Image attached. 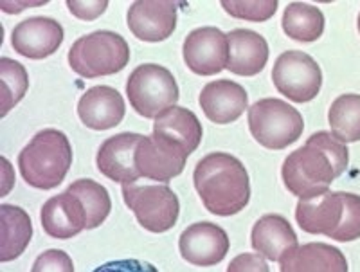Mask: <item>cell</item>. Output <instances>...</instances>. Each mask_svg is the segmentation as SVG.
I'll list each match as a JSON object with an SVG mask.
<instances>
[{
    "mask_svg": "<svg viewBox=\"0 0 360 272\" xmlns=\"http://www.w3.org/2000/svg\"><path fill=\"white\" fill-rule=\"evenodd\" d=\"M348 162L346 143L323 130L308 137L303 148L285 159L281 177L287 190L297 198L317 197L330 190L332 182L346 171Z\"/></svg>",
    "mask_w": 360,
    "mask_h": 272,
    "instance_id": "6da1fadb",
    "label": "cell"
},
{
    "mask_svg": "<svg viewBox=\"0 0 360 272\" xmlns=\"http://www.w3.org/2000/svg\"><path fill=\"white\" fill-rule=\"evenodd\" d=\"M193 182L205 209L218 216L240 213L250 200L249 174L242 161L229 153L214 152L200 159Z\"/></svg>",
    "mask_w": 360,
    "mask_h": 272,
    "instance_id": "7a4b0ae2",
    "label": "cell"
},
{
    "mask_svg": "<svg viewBox=\"0 0 360 272\" xmlns=\"http://www.w3.org/2000/svg\"><path fill=\"white\" fill-rule=\"evenodd\" d=\"M72 166V146L60 130L38 132L18 155V168L29 186L37 190H54L62 184Z\"/></svg>",
    "mask_w": 360,
    "mask_h": 272,
    "instance_id": "3957f363",
    "label": "cell"
},
{
    "mask_svg": "<svg viewBox=\"0 0 360 272\" xmlns=\"http://www.w3.org/2000/svg\"><path fill=\"white\" fill-rule=\"evenodd\" d=\"M130 62V47L114 31H96L78 38L69 51V65L83 78H101L121 72Z\"/></svg>",
    "mask_w": 360,
    "mask_h": 272,
    "instance_id": "277c9868",
    "label": "cell"
},
{
    "mask_svg": "<svg viewBox=\"0 0 360 272\" xmlns=\"http://www.w3.org/2000/svg\"><path fill=\"white\" fill-rule=\"evenodd\" d=\"M249 130L265 148L285 150L303 136L304 121L287 101L265 98L249 108Z\"/></svg>",
    "mask_w": 360,
    "mask_h": 272,
    "instance_id": "5b68a950",
    "label": "cell"
},
{
    "mask_svg": "<svg viewBox=\"0 0 360 272\" xmlns=\"http://www.w3.org/2000/svg\"><path fill=\"white\" fill-rule=\"evenodd\" d=\"M127 96L139 116L155 119L159 114L175 107L179 101V85L166 67L144 63L130 75L127 82Z\"/></svg>",
    "mask_w": 360,
    "mask_h": 272,
    "instance_id": "8992f818",
    "label": "cell"
},
{
    "mask_svg": "<svg viewBox=\"0 0 360 272\" xmlns=\"http://www.w3.org/2000/svg\"><path fill=\"white\" fill-rule=\"evenodd\" d=\"M123 198L137 222L150 233L169 231L179 220V197L168 184H123Z\"/></svg>",
    "mask_w": 360,
    "mask_h": 272,
    "instance_id": "52a82bcc",
    "label": "cell"
},
{
    "mask_svg": "<svg viewBox=\"0 0 360 272\" xmlns=\"http://www.w3.org/2000/svg\"><path fill=\"white\" fill-rule=\"evenodd\" d=\"M272 82L279 94L290 101L308 103L321 92L323 72L310 54L303 51H287L276 60Z\"/></svg>",
    "mask_w": 360,
    "mask_h": 272,
    "instance_id": "ba28073f",
    "label": "cell"
},
{
    "mask_svg": "<svg viewBox=\"0 0 360 272\" xmlns=\"http://www.w3.org/2000/svg\"><path fill=\"white\" fill-rule=\"evenodd\" d=\"M188 153L168 139L152 134L143 136L135 152V166L141 177L168 184L173 177L184 171Z\"/></svg>",
    "mask_w": 360,
    "mask_h": 272,
    "instance_id": "9c48e42d",
    "label": "cell"
},
{
    "mask_svg": "<svg viewBox=\"0 0 360 272\" xmlns=\"http://www.w3.org/2000/svg\"><path fill=\"white\" fill-rule=\"evenodd\" d=\"M184 62L191 72L198 76H214L227 69L229 44L227 34L218 27H198L186 37Z\"/></svg>",
    "mask_w": 360,
    "mask_h": 272,
    "instance_id": "30bf717a",
    "label": "cell"
},
{
    "mask_svg": "<svg viewBox=\"0 0 360 272\" xmlns=\"http://www.w3.org/2000/svg\"><path fill=\"white\" fill-rule=\"evenodd\" d=\"M229 236L220 226L211 222L193 224L179 240V251L188 264L213 267L229 252Z\"/></svg>",
    "mask_w": 360,
    "mask_h": 272,
    "instance_id": "8fae6325",
    "label": "cell"
},
{
    "mask_svg": "<svg viewBox=\"0 0 360 272\" xmlns=\"http://www.w3.org/2000/svg\"><path fill=\"white\" fill-rule=\"evenodd\" d=\"M128 30L143 41H162L176 27V4L172 0H137L128 9Z\"/></svg>",
    "mask_w": 360,
    "mask_h": 272,
    "instance_id": "7c38bea8",
    "label": "cell"
},
{
    "mask_svg": "<svg viewBox=\"0 0 360 272\" xmlns=\"http://www.w3.org/2000/svg\"><path fill=\"white\" fill-rule=\"evenodd\" d=\"M63 27L49 17H33L13 30L11 46L20 56L29 60H44L60 49Z\"/></svg>",
    "mask_w": 360,
    "mask_h": 272,
    "instance_id": "4fadbf2b",
    "label": "cell"
},
{
    "mask_svg": "<svg viewBox=\"0 0 360 272\" xmlns=\"http://www.w3.org/2000/svg\"><path fill=\"white\" fill-rule=\"evenodd\" d=\"M141 134L123 132L108 137L98 150L96 164L107 179L121 184H130L141 179L139 169L135 166V152L139 146Z\"/></svg>",
    "mask_w": 360,
    "mask_h": 272,
    "instance_id": "5bb4252c",
    "label": "cell"
},
{
    "mask_svg": "<svg viewBox=\"0 0 360 272\" xmlns=\"http://www.w3.org/2000/svg\"><path fill=\"white\" fill-rule=\"evenodd\" d=\"M198 103L209 121L217 124H229L249 108V96L240 83L217 79L202 89Z\"/></svg>",
    "mask_w": 360,
    "mask_h": 272,
    "instance_id": "9a60e30c",
    "label": "cell"
},
{
    "mask_svg": "<svg viewBox=\"0 0 360 272\" xmlns=\"http://www.w3.org/2000/svg\"><path fill=\"white\" fill-rule=\"evenodd\" d=\"M41 227L56 240H69L86 229V213L82 200L69 190L49 198L41 207Z\"/></svg>",
    "mask_w": 360,
    "mask_h": 272,
    "instance_id": "2e32d148",
    "label": "cell"
},
{
    "mask_svg": "<svg viewBox=\"0 0 360 272\" xmlns=\"http://www.w3.org/2000/svg\"><path fill=\"white\" fill-rule=\"evenodd\" d=\"M342 191H326L317 197L299 198L295 220L304 233L326 235L330 238L342 220Z\"/></svg>",
    "mask_w": 360,
    "mask_h": 272,
    "instance_id": "e0dca14e",
    "label": "cell"
},
{
    "mask_svg": "<svg viewBox=\"0 0 360 272\" xmlns=\"http://www.w3.org/2000/svg\"><path fill=\"white\" fill-rule=\"evenodd\" d=\"M124 114L127 107L123 96L107 85L89 89L79 98L78 116L82 123L92 130H110L124 119Z\"/></svg>",
    "mask_w": 360,
    "mask_h": 272,
    "instance_id": "ac0fdd59",
    "label": "cell"
},
{
    "mask_svg": "<svg viewBox=\"0 0 360 272\" xmlns=\"http://www.w3.org/2000/svg\"><path fill=\"white\" fill-rule=\"evenodd\" d=\"M229 62L227 69L238 76H256L269 62V44L262 34L249 30H234L227 34Z\"/></svg>",
    "mask_w": 360,
    "mask_h": 272,
    "instance_id": "d6986e66",
    "label": "cell"
},
{
    "mask_svg": "<svg viewBox=\"0 0 360 272\" xmlns=\"http://www.w3.org/2000/svg\"><path fill=\"white\" fill-rule=\"evenodd\" d=\"M254 251L270 261H279L297 247V235L290 222L281 214H265L252 227Z\"/></svg>",
    "mask_w": 360,
    "mask_h": 272,
    "instance_id": "ffe728a7",
    "label": "cell"
},
{
    "mask_svg": "<svg viewBox=\"0 0 360 272\" xmlns=\"http://www.w3.org/2000/svg\"><path fill=\"white\" fill-rule=\"evenodd\" d=\"M281 272H348L346 256L328 243L311 242L295 247L279 260Z\"/></svg>",
    "mask_w": 360,
    "mask_h": 272,
    "instance_id": "44dd1931",
    "label": "cell"
},
{
    "mask_svg": "<svg viewBox=\"0 0 360 272\" xmlns=\"http://www.w3.org/2000/svg\"><path fill=\"white\" fill-rule=\"evenodd\" d=\"M153 134L168 139L169 143L180 146L188 155H191L200 145L204 130L195 112L182 107H169L155 117Z\"/></svg>",
    "mask_w": 360,
    "mask_h": 272,
    "instance_id": "7402d4cb",
    "label": "cell"
},
{
    "mask_svg": "<svg viewBox=\"0 0 360 272\" xmlns=\"http://www.w3.org/2000/svg\"><path fill=\"white\" fill-rule=\"evenodd\" d=\"M2 243H0V261H11L25 251L33 236L31 219L22 207L2 204Z\"/></svg>",
    "mask_w": 360,
    "mask_h": 272,
    "instance_id": "603a6c76",
    "label": "cell"
},
{
    "mask_svg": "<svg viewBox=\"0 0 360 272\" xmlns=\"http://www.w3.org/2000/svg\"><path fill=\"white\" fill-rule=\"evenodd\" d=\"M283 31L295 41H315L324 33V15L319 8L304 2H292L283 13Z\"/></svg>",
    "mask_w": 360,
    "mask_h": 272,
    "instance_id": "cb8c5ba5",
    "label": "cell"
},
{
    "mask_svg": "<svg viewBox=\"0 0 360 272\" xmlns=\"http://www.w3.org/2000/svg\"><path fill=\"white\" fill-rule=\"evenodd\" d=\"M332 134L342 143L360 141V96L342 94L335 99L328 112Z\"/></svg>",
    "mask_w": 360,
    "mask_h": 272,
    "instance_id": "d4e9b609",
    "label": "cell"
},
{
    "mask_svg": "<svg viewBox=\"0 0 360 272\" xmlns=\"http://www.w3.org/2000/svg\"><path fill=\"white\" fill-rule=\"evenodd\" d=\"M67 190L82 200L86 213V229H96L108 219L112 200L105 186L98 184L92 179H79L72 182Z\"/></svg>",
    "mask_w": 360,
    "mask_h": 272,
    "instance_id": "484cf974",
    "label": "cell"
},
{
    "mask_svg": "<svg viewBox=\"0 0 360 272\" xmlns=\"http://www.w3.org/2000/svg\"><path fill=\"white\" fill-rule=\"evenodd\" d=\"M0 78H2V116H6L27 92L29 76L22 63L11 58H2Z\"/></svg>",
    "mask_w": 360,
    "mask_h": 272,
    "instance_id": "4316f807",
    "label": "cell"
},
{
    "mask_svg": "<svg viewBox=\"0 0 360 272\" xmlns=\"http://www.w3.org/2000/svg\"><path fill=\"white\" fill-rule=\"evenodd\" d=\"M221 8L238 20L266 22L278 11V0H224Z\"/></svg>",
    "mask_w": 360,
    "mask_h": 272,
    "instance_id": "83f0119b",
    "label": "cell"
},
{
    "mask_svg": "<svg viewBox=\"0 0 360 272\" xmlns=\"http://www.w3.org/2000/svg\"><path fill=\"white\" fill-rule=\"evenodd\" d=\"M342 220L335 231L330 235V238L337 240V242H353V240L360 238V195L342 191Z\"/></svg>",
    "mask_w": 360,
    "mask_h": 272,
    "instance_id": "f1b7e54d",
    "label": "cell"
},
{
    "mask_svg": "<svg viewBox=\"0 0 360 272\" xmlns=\"http://www.w3.org/2000/svg\"><path fill=\"white\" fill-rule=\"evenodd\" d=\"M41 271H65L72 272L74 265L72 260L63 251H56V249H51V251L44 252V254L34 261L33 272H41Z\"/></svg>",
    "mask_w": 360,
    "mask_h": 272,
    "instance_id": "f546056e",
    "label": "cell"
},
{
    "mask_svg": "<svg viewBox=\"0 0 360 272\" xmlns=\"http://www.w3.org/2000/svg\"><path fill=\"white\" fill-rule=\"evenodd\" d=\"M69 6V11L72 13L74 17L79 18V20H96L98 17H101L105 9L108 8L107 0H96V2H79V0H69L67 2Z\"/></svg>",
    "mask_w": 360,
    "mask_h": 272,
    "instance_id": "4dcf8cb0",
    "label": "cell"
},
{
    "mask_svg": "<svg viewBox=\"0 0 360 272\" xmlns=\"http://www.w3.org/2000/svg\"><path fill=\"white\" fill-rule=\"evenodd\" d=\"M229 272H236V271H262L266 272L269 271V265L265 264V260H262V254H242L238 256L236 260L231 261Z\"/></svg>",
    "mask_w": 360,
    "mask_h": 272,
    "instance_id": "1f68e13d",
    "label": "cell"
},
{
    "mask_svg": "<svg viewBox=\"0 0 360 272\" xmlns=\"http://www.w3.org/2000/svg\"><path fill=\"white\" fill-rule=\"evenodd\" d=\"M356 25H359V33H360V15H359V22H356Z\"/></svg>",
    "mask_w": 360,
    "mask_h": 272,
    "instance_id": "d6a6232c",
    "label": "cell"
}]
</instances>
